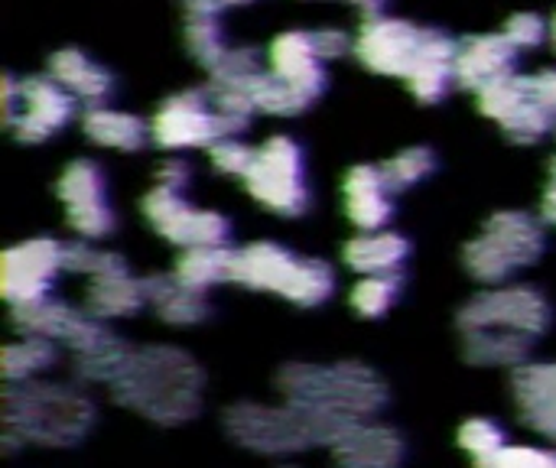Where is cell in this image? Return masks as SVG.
I'll list each match as a JSON object with an SVG mask.
<instances>
[{"label":"cell","instance_id":"cell-1","mask_svg":"<svg viewBox=\"0 0 556 468\" xmlns=\"http://www.w3.org/2000/svg\"><path fill=\"white\" fill-rule=\"evenodd\" d=\"M114 397L150 420L179 423L199 410L202 375L192 358L173 349H143L130 352L117 378L111 381Z\"/></svg>","mask_w":556,"mask_h":468},{"label":"cell","instance_id":"cell-2","mask_svg":"<svg viewBox=\"0 0 556 468\" xmlns=\"http://www.w3.org/2000/svg\"><path fill=\"white\" fill-rule=\"evenodd\" d=\"M231 283L277 293L296 306H319L336 290V274L329 264L313 257H296L274 241H254L235 251Z\"/></svg>","mask_w":556,"mask_h":468},{"label":"cell","instance_id":"cell-3","mask_svg":"<svg viewBox=\"0 0 556 468\" xmlns=\"http://www.w3.org/2000/svg\"><path fill=\"white\" fill-rule=\"evenodd\" d=\"M280 388L290 397V404L316 407L345 423H358L378 414L388 401L384 384L368 368L358 365H339V368L296 365L280 375Z\"/></svg>","mask_w":556,"mask_h":468},{"label":"cell","instance_id":"cell-4","mask_svg":"<svg viewBox=\"0 0 556 468\" xmlns=\"http://www.w3.org/2000/svg\"><path fill=\"white\" fill-rule=\"evenodd\" d=\"M225 423H228V433L241 446H251L261 453H287V450H300L309 443H336L349 427H355L303 404H290L287 410L241 404L228 410Z\"/></svg>","mask_w":556,"mask_h":468},{"label":"cell","instance_id":"cell-5","mask_svg":"<svg viewBox=\"0 0 556 468\" xmlns=\"http://www.w3.org/2000/svg\"><path fill=\"white\" fill-rule=\"evenodd\" d=\"M547 248L541 222L528 212H498L489 218L482 235L466 244V270L479 283H502L518 267L534 264Z\"/></svg>","mask_w":556,"mask_h":468},{"label":"cell","instance_id":"cell-6","mask_svg":"<svg viewBox=\"0 0 556 468\" xmlns=\"http://www.w3.org/2000/svg\"><path fill=\"white\" fill-rule=\"evenodd\" d=\"M91 401L68 388H26L7 394V437L39 443H72L91 427Z\"/></svg>","mask_w":556,"mask_h":468},{"label":"cell","instance_id":"cell-7","mask_svg":"<svg viewBox=\"0 0 556 468\" xmlns=\"http://www.w3.org/2000/svg\"><path fill=\"white\" fill-rule=\"evenodd\" d=\"M244 189L270 212L296 218L309 208L306 163L303 150L293 137H270L261 143L251 173L244 176Z\"/></svg>","mask_w":556,"mask_h":468},{"label":"cell","instance_id":"cell-8","mask_svg":"<svg viewBox=\"0 0 556 468\" xmlns=\"http://www.w3.org/2000/svg\"><path fill=\"white\" fill-rule=\"evenodd\" d=\"M551 326V303L534 287H502L485 290L466 303L459 313L463 332H505L521 339H538Z\"/></svg>","mask_w":556,"mask_h":468},{"label":"cell","instance_id":"cell-9","mask_svg":"<svg viewBox=\"0 0 556 468\" xmlns=\"http://www.w3.org/2000/svg\"><path fill=\"white\" fill-rule=\"evenodd\" d=\"M433 26H417L401 16L371 13L355 33V55L365 68L391 78H407L414 65L427 55Z\"/></svg>","mask_w":556,"mask_h":468},{"label":"cell","instance_id":"cell-10","mask_svg":"<svg viewBox=\"0 0 556 468\" xmlns=\"http://www.w3.org/2000/svg\"><path fill=\"white\" fill-rule=\"evenodd\" d=\"M222 121L212 104V91H179L169 94L153 121H150V140L163 150H192V147H212L222 140Z\"/></svg>","mask_w":556,"mask_h":468},{"label":"cell","instance_id":"cell-11","mask_svg":"<svg viewBox=\"0 0 556 468\" xmlns=\"http://www.w3.org/2000/svg\"><path fill=\"white\" fill-rule=\"evenodd\" d=\"M59 270H65V244L52 238H29L10 248L0 261L3 300L13 309L46 300Z\"/></svg>","mask_w":556,"mask_h":468},{"label":"cell","instance_id":"cell-12","mask_svg":"<svg viewBox=\"0 0 556 468\" xmlns=\"http://www.w3.org/2000/svg\"><path fill=\"white\" fill-rule=\"evenodd\" d=\"M55 195L65 205V222L75 235L94 241L114 231V212L108 205L104 173L91 160H75L62 169Z\"/></svg>","mask_w":556,"mask_h":468},{"label":"cell","instance_id":"cell-13","mask_svg":"<svg viewBox=\"0 0 556 468\" xmlns=\"http://www.w3.org/2000/svg\"><path fill=\"white\" fill-rule=\"evenodd\" d=\"M75 117V98L49 75H29L20 81V117L10 127L23 143H42Z\"/></svg>","mask_w":556,"mask_h":468},{"label":"cell","instance_id":"cell-14","mask_svg":"<svg viewBox=\"0 0 556 468\" xmlns=\"http://www.w3.org/2000/svg\"><path fill=\"white\" fill-rule=\"evenodd\" d=\"M267 72L293 85L306 101H316L326 91V68L313 46V33L306 29H287L280 33L267 49Z\"/></svg>","mask_w":556,"mask_h":468},{"label":"cell","instance_id":"cell-15","mask_svg":"<svg viewBox=\"0 0 556 468\" xmlns=\"http://www.w3.org/2000/svg\"><path fill=\"white\" fill-rule=\"evenodd\" d=\"M518 49L505 39V33H479V36H466L459 42L456 52V85L469 88V91H482L492 81L511 75L518 68Z\"/></svg>","mask_w":556,"mask_h":468},{"label":"cell","instance_id":"cell-16","mask_svg":"<svg viewBox=\"0 0 556 468\" xmlns=\"http://www.w3.org/2000/svg\"><path fill=\"white\" fill-rule=\"evenodd\" d=\"M342 205L355 228L384 231L394 215V192L381 173V166H352L342 179Z\"/></svg>","mask_w":556,"mask_h":468},{"label":"cell","instance_id":"cell-17","mask_svg":"<svg viewBox=\"0 0 556 468\" xmlns=\"http://www.w3.org/2000/svg\"><path fill=\"white\" fill-rule=\"evenodd\" d=\"M49 78L59 81L75 101H81L88 107L104 104L111 98V91H114V75L81 49L52 52L49 55Z\"/></svg>","mask_w":556,"mask_h":468},{"label":"cell","instance_id":"cell-18","mask_svg":"<svg viewBox=\"0 0 556 468\" xmlns=\"http://www.w3.org/2000/svg\"><path fill=\"white\" fill-rule=\"evenodd\" d=\"M143 303H147L143 280L130 277L124 261L114 254L111 264L91 277V287H88V296H85V313H91L94 319L127 316V313H137Z\"/></svg>","mask_w":556,"mask_h":468},{"label":"cell","instance_id":"cell-19","mask_svg":"<svg viewBox=\"0 0 556 468\" xmlns=\"http://www.w3.org/2000/svg\"><path fill=\"white\" fill-rule=\"evenodd\" d=\"M521 417L544 437L556 440V365H525L515 375Z\"/></svg>","mask_w":556,"mask_h":468},{"label":"cell","instance_id":"cell-20","mask_svg":"<svg viewBox=\"0 0 556 468\" xmlns=\"http://www.w3.org/2000/svg\"><path fill=\"white\" fill-rule=\"evenodd\" d=\"M407 254H410V241L397 231H368L342 248V261L362 277L401 274Z\"/></svg>","mask_w":556,"mask_h":468},{"label":"cell","instance_id":"cell-21","mask_svg":"<svg viewBox=\"0 0 556 468\" xmlns=\"http://www.w3.org/2000/svg\"><path fill=\"white\" fill-rule=\"evenodd\" d=\"M336 456L342 468H394L404 456V443L391 430L355 423L336 440Z\"/></svg>","mask_w":556,"mask_h":468},{"label":"cell","instance_id":"cell-22","mask_svg":"<svg viewBox=\"0 0 556 468\" xmlns=\"http://www.w3.org/2000/svg\"><path fill=\"white\" fill-rule=\"evenodd\" d=\"M81 130L91 143L108 147V150H124V153L140 150L150 137V127L140 117L117 111V107H104V104L88 107L81 114Z\"/></svg>","mask_w":556,"mask_h":468},{"label":"cell","instance_id":"cell-23","mask_svg":"<svg viewBox=\"0 0 556 468\" xmlns=\"http://www.w3.org/2000/svg\"><path fill=\"white\" fill-rule=\"evenodd\" d=\"M143 287H147V303L166 322L189 326V322L205 319V313H208L205 293L182 287L176 277H150V280H143Z\"/></svg>","mask_w":556,"mask_h":468},{"label":"cell","instance_id":"cell-24","mask_svg":"<svg viewBox=\"0 0 556 468\" xmlns=\"http://www.w3.org/2000/svg\"><path fill=\"white\" fill-rule=\"evenodd\" d=\"M231 261H235L231 248H186L176 261L173 277L182 287L205 293L215 283H231Z\"/></svg>","mask_w":556,"mask_h":468},{"label":"cell","instance_id":"cell-25","mask_svg":"<svg viewBox=\"0 0 556 468\" xmlns=\"http://www.w3.org/2000/svg\"><path fill=\"white\" fill-rule=\"evenodd\" d=\"M534 101H538V94H534L531 75H518V72H511V75H505V78H498L479 91V111L485 117L498 121L502 127L508 121H515L521 111H528Z\"/></svg>","mask_w":556,"mask_h":468},{"label":"cell","instance_id":"cell-26","mask_svg":"<svg viewBox=\"0 0 556 468\" xmlns=\"http://www.w3.org/2000/svg\"><path fill=\"white\" fill-rule=\"evenodd\" d=\"M163 238L173 241V244H179V248H228L231 225H228V218L218 215V212L192 208V205H189Z\"/></svg>","mask_w":556,"mask_h":468},{"label":"cell","instance_id":"cell-27","mask_svg":"<svg viewBox=\"0 0 556 468\" xmlns=\"http://www.w3.org/2000/svg\"><path fill=\"white\" fill-rule=\"evenodd\" d=\"M244 91L251 94V101H254V107L261 114H277V117H293V114H300V111H306L313 104L293 85L277 78L274 72H261Z\"/></svg>","mask_w":556,"mask_h":468},{"label":"cell","instance_id":"cell-28","mask_svg":"<svg viewBox=\"0 0 556 468\" xmlns=\"http://www.w3.org/2000/svg\"><path fill=\"white\" fill-rule=\"evenodd\" d=\"M534 342L505 332H466V355L476 365H521Z\"/></svg>","mask_w":556,"mask_h":468},{"label":"cell","instance_id":"cell-29","mask_svg":"<svg viewBox=\"0 0 556 468\" xmlns=\"http://www.w3.org/2000/svg\"><path fill=\"white\" fill-rule=\"evenodd\" d=\"M186 49L192 52V59L199 65H205L208 72L225 59V52L231 46H225V33L218 16H186Z\"/></svg>","mask_w":556,"mask_h":468},{"label":"cell","instance_id":"cell-30","mask_svg":"<svg viewBox=\"0 0 556 468\" xmlns=\"http://www.w3.org/2000/svg\"><path fill=\"white\" fill-rule=\"evenodd\" d=\"M433 169H437V153L430 147H410V150H401L397 156H391L388 163H381V173H384L391 192L424 182Z\"/></svg>","mask_w":556,"mask_h":468},{"label":"cell","instance_id":"cell-31","mask_svg":"<svg viewBox=\"0 0 556 468\" xmlns=\"http://www.w3.org/2000/svg\"><path fill=\"white\" fill-rule=\"evenodd\" d=\"M52 358H55V349H52L49 339L26 336L23 342L7 345V352H3V375H7V381H20V378H29L36 371H42Z\"/></svg>","mask_w":556,"mask_h":468},{"label":"cell","instance_id":"cell-32","mask_svg":"<svg viewBox=\"0 0 556 468\" xmlns=\"http://www.w3.org/2000/svg\"><path fill=\"white\" fill-rule=\"evenodd\" d=\"M401 293V274H384V277H362L352 290V306L355 313L378 319L384 316Z\"/></svg>","mask_w":556,"mask_h":468},{"label":"cell","instance_id":"cell-33","mask_svg":"<svg viewBox=\"0 0 556 468\" xmlns=\"http://www.w3.org/2000/svg\"><path fill=\"white\" fill-rule=\"evenodd\" d=\"M261 55L251 46H238L228 49L225 59L212 68V85L218 88H248L257 75H261Z\"/></svg>","mask_w":556,"mask_h":468},{"label":"cell","instance_id":"cell-34","mask_svg":"<svg viewBox=\"0 0 556 468\" xmlns=\"http://www.w3.org/2000/svg\"><path fill=\"white\" fill-rule=\"evenodd\" d=\"M459 446H463L476 463H485V459H492L498 450H505L508 443H505V430H502L498 423L476 417V420H469V423L459 430Z\"/></svg>","mask_w":556,"mask_h":468},{"label":"cell","instance_id":"cell-35","mask_svg":"<svg viewBox=\"0 0 556 468\" xmlns=\"http://www.w3.org/2000/svg\"><path fill=\"white\" fill-rule=\"evenodd\" d=\"M208 156H212V166L225 176H248L251 166H254V156L257 150H251L248 143L235 140V137H222L208 147Z\"/></svg>","mask_w":556,"mask_h":468},{"label":"cell","instance_id":"cell-36","mask_svg":"<svg viewBox=\"0 0 556 468\" xmlns=\"http://www.w3.org/2000/svg\"><path fill=\"white\" fill-rule=\"evenodd\" d=\"M505 39L518 49V52H525V49H538L547 36H551V23L541 16V13H515L508 23H505Z\"/></svg>","mask_w":556,"mask_h":468},{"label":"cell","instance_id":"cell-37","mask_svg":"<svg viewBox=\"0 0 556 468\" xmlns=\"http://www.w3.org/2000/svg\"><path fill=\"white\" fill-rule=\"evenodd\" d=\"M476 468H556V453L534 446H505L492 459L476 463Z\"/></svg>","mask_w":556,"mask_h":468},{"label":"cell","instance_id":"cell-38","mask_svg":"<svg viewBox=\"0 0 556 468\" xmlns=\"http://www.w3.org/2000/svg\"><path fill=\"white\" fill-rule=\"evenodd\" d=\"M313 46L319 52V59H339L345 52L355 49V39H349V33H342L339 26H323V29H313Z\"/></svg>","mask_w":556,"mask_h":468},{"label":"cell","instance_id":"cell-39","mask_svg":"<svg viewBox=\"0 0 556 468\" xmlns=\"http://www.w3.org/2000/svg\"><path fill=\"white\" fill-rule=\"evenodd\" d=\"M0 111H3V124L13 127L20 117V81L13 75H3L0 81Z\"/></svg>","mask_w":556,"mask_h":468},{"label":"cell","instance_id":"cell-40","mask_svg":"<svg viewBox=\"0 0 556 468\" xmlns=\"http://www.w3.org/2000/svg\"><path fill=\"white\" fill-rule=\"evenodd\" d=\"M189 182V166L182 160H163L160 169H156V186H166V189H186Z\"/></svg>","mask_w":556,"mask_h":468},{"label":"cell","instance_id":"cell-41","mask_svg":"<svg viewBox=\"0 0 556 468\" xmlns=\"http://www.w3.org/2000/svg\"><path fill=\"white\" fill-rule=\"evenodd\" d=\"M531 81H534V94H538V101L556 114V68H544V72H538V75H531Z\"/></svg>","mask_w":556,"mask_h":468},{"label":"cell","instance_id":"cell-42","mask_svg":"<svg viewBox=\"0 0 556 468\" xmlns=\"http://www.w3.org/2000/svg\"><path fill=\"white\" fill-rule=\"evenodd\" d=\"M186 16H218L222 3L218 0H182Z\"/></svg>","mask_w":556,"mask_h":468},{"label":"cell","instance_id":"cell-43","mask_svg":"<svg viewBox=\"0 0 556 468\" xmlns=\"http://www.w3.org/2000/svg\"><path fill=\"white\" fill-rule=\"evenodd\" d=\"M544 218L556 225V189H547V195H544Z\"/></svg>","mask_w":556,"mask_h":468},{"label":"cell","instance_id":"cell-44","mask_svg":"<svg viewBox=\"0 0 556 468\" xmlns=\"http://www.w3.org/2000/svg\"><path fill=\"white\" fill-rule=\"evenodd\" d=\"M551 42H554V52H556V13H554V20H551Z\"/></svg>","mask_w":556,"mask_h":468},{"label":"cell","instance_id":"cell-45","mask_svg":"<svg viewBox=\"0 0 556 468\" xmlns=\"http://www.w3.org/2000/svg\"><path fill=\"white\" fill-rule=\"evenodd\" d=\"M551 189H556V156L554 163H551Z\"/></svg>","mask_w":556,"mask_h":468},{"label":"cell","instance_id":"cell-46","mask_svg":"<svg viewBox=\"0 0 556 468\" xmlns=\"http://www.w3.org/2000/svg\"><path fill=\"white\" fill-rule=\"evenodd\" d=\"M222 7H228V3H251V0H218Z\"/></svg>","mask_w":556,"mask_h":468}]
</instances>
